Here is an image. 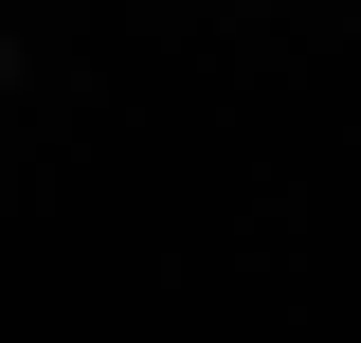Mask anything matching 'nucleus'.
<instances>
[{"instance_id": "1", "label": "nucleus", "mask_w": 361, "mask_h": 343, "mask_svg": "<svg viewBox=\"0 0 361 343\" xmlns=\"http://www.w3.org/2000/svg\"><path fill=\"white\" fill-rule=\"evenodd\" d=\"M0 73H18V37H0Z\"/></svg>"}]
</instances>
